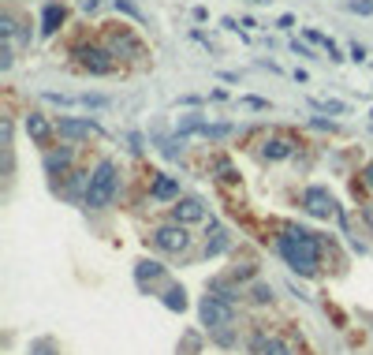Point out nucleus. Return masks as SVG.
I'll list each match as a JSON object with an SVG mask.
<instances>
[{"label":"nucleus","instance_id":"2f4dec72","mask_svg":"<svg viewBox=\"0 0 373 355\" xmlns=\"http://www.w3.org/2000/svg\"><path fill=\"white\" fill-rule=\"evenodd\" d=\"M351 60L362 64V60H366V49H362V45H351Z\"/></svg>","mask_w":373,"mask_h":355},{"label":"nucleus","instance_id":"423d86ee","mask_svg":"<svg viewBox=\"0 0 373 355\" xmlns=\"http://www.w3.org/2000/svg\"><path fill=\"white\" fill-rule=\"evenodd\" d=\"M57 135L68 139V142H86V139H97L101 127L86 120V116H60L57 120Z\"/></svg>","mask_w":373,"mask_h":355},{"label":"nucleus","instance_id":"2eb2a0df","mask_svg":"<svg viewBox=\"0 0 373 355\" xmlns=\"http://www.w3.org/2000/svg\"><path fill=\"white\" fill-rule=\"evenodd\" d=\"M135 277H138V284H146V281H161L165 277V266H161V262H150V258H146V262H138V269H135Z\"/></svg>","mask_w":373,"mask_h":355},{"label":"nucleus","instance_id":"b1692460","mask_svg":"<svg viewBox=\"0 0 373 355\" xmlns=\"http://www.w3.org/2000/svg\"><path fill=\"white\" fill-rule=\"evenodd\" d=\"M0 34H4V42L16 37V19H11V16H0Z\"/></svg>","mask_w":373,"mask_h":355},{"label":"nucleus","instance_id":"cd10ccee","mask_svg":"<svg viewBox=\"0 0 373 355\" xmlns=\"http://www.w3.org/2000/svg\"><path fill=\"white\" fill-rule=\"evenodd\" d=\"M239 105H247V109H269V101H261V98H243Z\"/></svg>","mask_w":373,"mask_h":355},{"label":"nucleus","instance_id":"bb28decb","mask_svg":"<svg viewBox=\"0 0 373 355\" xmlns=\"http://www.w3.org/2000/svg\"><path fill=\"white\" fill-rule=\"evenodd\" d=\"M30 355H57V351H52V344H49V340H37V344L30 348Z\"/></svg>","mask_w":373,"mask_h":355},{"label":"nucleus","instance_id":"412c9836","mask_svg":"<svg viewBox=\"0 0 373 355\" xmlns=\"http://www.w3.org/2000/svg\"><path fill=\"white\" fill-rule=\"evenodd\" d=\"M217 173H220L224 183H235V180H239V176H235V168H232V161H224V157L217 161Z\"/></svg>","mask_w":373,"mask_h":355},{"label":"nucleus","instance_id":"39448f33","mask_svg":"<svg viewBox=\"0 0 373 355\" xmlns=\"http://www.w3.org/2000/svg\"><path fill=\"white\" fill-rule=\"evenodd\" d=\"M75 57H78V64H83L90 75H112V71H116L112 52H109V49H101V45H78V49H75Z\"/></svg>","mask_w":373,"mask_h":355},{"label":"nucleus","instance_id":"a211bd4d","mask_svg":"<svg viewBox=\"0 0 373 355\" xmlns=\"http://www.w3.org/2000/svg\"><path fill=\"white\" fill-rule=\"evenodd\" d=\"M224 247H228V240H224V232H220V228H213V243H206V255L213 258V255H220Z\"/></svg>","mask_w":373,"mask_h":355},{"label":"nucleus","instance_id":"c756f323","mask_svg":"<svg viewBox=\"0 0 373 355\" xmlns=\"http://www.w3.org/2000/svg\"><path fill=\"white\" fill-rule=\"evenodd\" d=\"M362 183H366V187L373 191V161H369V165L362 168Z\"/></svg>","mask_w":373,"mask_h":355},{"label":"nucleus","instance_id":"f257e3e1","mask_svg":"<svg viewBox=\"0 0 373 355\" xmlns=\"http://www.w3.org/2000/svg\"><path fill=\"white\" fill-rule=\"evenodd\" d=\"M276 251L280 258L288 262L295 273L302 277H314L317 266H321V240H317V232H306V228H291L276 240Z\"/></svg>","mask_w":373,"mask_h":355},{"label":"nucleus","instance_id":"6ab92c4d","mask_svg":"<svg viewBox=\"0 0 373 355\" xmlns=\"http://www.w3.org/2000/svg\"><path fill=\"white\" fill-rule=\"evenodd\" d=\"M116 4V11H124V16H131L135 23H142V11H138V4H131V0H112Z\"/></svg>","mask_w":373,"mask_h":355},{"label":"nucleus","instance_id":"7ed1b4c3","mask_svg":"<svg viewBox=\"0 0 373 355\" xmlns=\"http://www.w3.org/2000/svg\"><path fill=\"white\" fill-rule=\"evenodd\" d=\"M198 314H202L206 330H228V325H235V303H228L220 296H202Z\"/></svg>","mask_w":373,"mask_h":355},{"label":"nucleus","instance_id":"393cba45","mask_svg":"<svg viewBox=\"0 0 373 355\" xmlns=\"http://www.w3.org/2000/svg\"><path fill=\"white\" fill-rule=\"evenodd\" d=\"M265 355H291V348L284 344V340H269V344H265Z\"/></svg>","mask_w":373,"mask_h":355},{"label":"nucleus","instance_id":"aec40b11","mask_svg":"<svg viewBox=\"0 0 373 355\" xmlns=\"http://www.w3.org/2000/svg\"><path fill=\"white\" fill-rule=\"evenodd\" d=\"M11 60H16V49H11V42H4L0 45V71H8Z\"/></svg>","mask_w":373,"mask_h":355},{"label":"nucleus","instance_id":"f03ea898","mask_svg":"<svg viewBox=\"0 0 373 355\" xmlns=\"http://www.w3.org/2000/svg\"><path fill=\"white\" fill-rule=\"evenodd\" d=\"M119 187V168L112 157H105V161H97V168L86 176V206L90 209H105L112 202V194Z\"/></svg>","mask_w":373,"mask_h":355},{"label":"nucleus","instance_id":"20e7f679","mask_svg":"<svg viewBox=\"0 0 373 355\" xmlns=\"http://www.w3.org/2000/svg\"><path fill=\"white\" fill-rule=\"evenodd\" d=\"M105 49H109L112 57H127V60H142V57H146V45L127 30L124 23L109 26V34H105Z\"/></svg>","mask_w":373,"mask_h":355},{"label":"nucleus","instance_id":"473e14b6","mask_svg":"<svg viewBox=\"0 0 373 355\" xmlns=\"http://www.w3.org/2000/svg\"><path fill=\"white\" fill-rule=\"evenodd\" d=\"M250 4H269V0H250Z\"/></svg>","mask_w":373,"mask_h":355},{"label":"nucleus","instance_id":"0eeeda50","mask_svg":"<svg viewBox=\"0 0 373 355\" xmlns=\"http://www.w3.org/2000/svg\"><path fill=\"white\" fill-rule=\"evenodd\" d=\"M153 243L161 247V251H168V255H179V251L191 247V235H186V225H176V221H172V225L153 232Z\"/></svg>","mask_w":373,"mask_h":355},{"label":"nucleus","instance_id":"4be33fe9","mask_svg":"<svg viewBox=\"0 0 373 355\" xmlns=\"http://www.w3.org/2000/svg\"><path fill=\"white\" fill-rule=\"evenodd\" d=\"M314 109H325V112L343 116V112H348V105H343V101H314Z\"/></svg>","mask_w":373,"mask_h":355},{"label":"nucleus","instance_id":"6e6552de","mask_svg":"<svg viewBox=\"0 0 373 355\" xmlns=\"http://www.w3.org/2000/svg\"><path fill=\"white\" fill-rule=\"evenodd\" d=\"M302 206H306V214H314V217H321V221L336 217V199H332L325 187H306L302 191Z\"/></svg>","mask_w":373,"mask_h":355},{"label":"nucleus","instance_id":"5701e85b","mask_svg":"<svg viewBox=\"0 0 373 355\" xmlns=\"http://www.w3.org/2000/svg\"><path fill=\"white\" fill-rule=\"evenodd\" d=\"M250 299H254V303H269V299H273V288H269V284H254Z\"/></svg>","mask_w":373,"mask_h":355},{"label":"nucleus","instance_id":"9d476101","mask_svg":"<svg viewBox=\"0 0 373 355\" xmlns=\"http://www.w3.org/2000/svg\"><path fill=\"white\" fill-rule=\"evenodd\" d=\"M64 23H68V8L57 4V0H49V4L42 8V34H45V37H52Z\"/></svg>","mask_w":373,"mask_h":355},{"label":"nucleus","instance_id":"c85d7f7f","mask_svg":"<svg viewBox=\"0 0 373 355\" xmlns=\"http://www.w3.org/2000/svg\"><path fill=\"white\" fill-rule=\"evenodd\" d=\"M78 8H83V11H90V16H93V11L101 8V0H78Z\"/></svg>","mask_w":373,"mask_h":355},{"label":"nucleus","instance_id":"1a4fd4ad","mask_svg":"<svg viewBox=\"0 0 373 355\" xmlns=\"http://www.w3.org/2000/svg\"><path fill=\"white\" fill-rule=\"evenodd\" d=\"M172 221L176 225H194V221H206V206L198 199H179L172 206Z\"/></svg>","mask_w":373,"mask_h":355},{"label":"nucleus","instance_id":"f3484780","mask_svg":"<svg viewBox=\"0 0 373 355\" xmlns=\"http://www.w3.org/2000/svg\"><path fill=\"white\" fill-rule=\"evenodd\" d=\"M232 131H235L232 124H206L202 131H198V135H202V139H228Z\"/></svg>","mask_w":373,"mask_h":355},{"label":"nucleus","instance_id":"a878e982","mask_svg":"<svg viewBox=\"0 0 373 355\" xmlns=\"http://www.w3.org/2000/svg\"><path fill=\"white\" fill-rule=\"evenodd\" d=\"M351 11H358V16H373V0H355Z\"/></svg>","mask_w":373,"mask_h":355},{"label":"nucleus","instance_id":"ddd939ff","mask_svg":"<svg viewBox=\"0 0 373 355\" xmlns=\"http://www.w3.org/2000/svg\"><path fill=\"white\" fill-rule=\"evenodd\" d=\"M295 153V142L284 139V135H276V139H265V146H261V157L265 161H284V157Z\"/></svg>","mask_w":373,"mask_h":355},{"label":"nucleus","instance_id":"4468645a","mask_svg":"<svg viewBox=\"0 0 373 355\" xmlns=\"http://www.w3.org/2000/svg\"><path fill=\"white\" fill-rule=\"evenodd\" d=\"M68 165H71V150H68V146H64V150H49V153H45V173H49V176L68 173Z\"/></svg>","mask_w":373,"mask_h":355},{"label":"nucleus","instance_id":"9b49d317","mask_svg":"<svg viewBox=\"0 0 373 355\" xmlns=\"http://www.w3.org/2000/svg\"><path fill=\"white\" fill-rule=\"evenodd\" d=\"M150 199L157 202H179V180L176 176H157L150 187Z\"/></svg>","mask_w":373,"mask_h":355},{"label":"nucleus","instance_id":"7c9ffc66","mask_svg":"<svg viewBox=\"0 0 373 355\" xmlns=\"http://www.w3.org/2000/svg\"><path fill=\"white\" fill-rule=\"evenodd\" d=\"M291 49H295V52H299V57H306V60H317V57H314V52H310V49H306V45H299V42H291Z\"/></svg>","mask_w":373,"mask_h":355},{"label":"nucleus","instance_id":"f8f14e48","mask_svg":"<svg viewBox=\"0 0 373 355\" xmlns=\"http://www.w3.org/2000/svg\"><path fill=\"white\" fill-rule=\"evenodd\" d=\"M52 131H57V124H49L42 112H30V116H26V135H30V139L37 142V146H45Z\"/></svg>","mask_w":373,"mask_h":355},{"label":"nucleus","instance_id":"dca6fc26","mask_svg":"<svg viewBox=\"0 0 373 355\" xmlns=\"http://www.w3.org/2000/svg\"><path fill=\"white\" fill-rule=\"evenodd\" d=\"M165 307L168 310H186V292H183L179 284H172L168 292H165Z\"/></svg>","mask_w":373,"mask_h":355}]
</instances>
